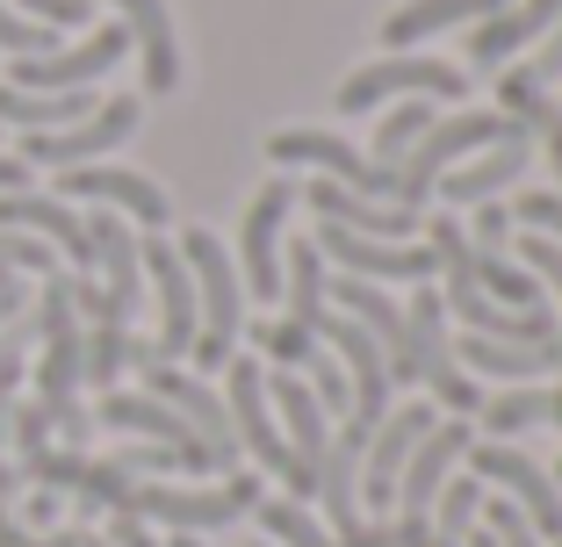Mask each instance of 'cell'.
<instances>
[{"instance_id": "obj_30", "label": "cell", "mask_w": 562, "mask_h": 547, "mask_svg": "<svg viewBox=\"0 0 562 547\" xmlns=\"http://www.w3.org/2000/svg\"><path fill=\"white\" fill-rule=\"evenodd\" d=\"M469 288H476V296H491L497 310H533V303H548L541 282H533L519 260H505V252H476V282H469Z\"/></svg>"}, {"instance_id": "obj_40", "label": "cell", "mask_w": 562, "mask_h": 547, "mask_svg": "<svg viewBox=\"0 0 562 547\" xmlns=\"http://www.w3.org/2000/svg\"><path fill=\"white\" fill-rule=\"evenodd\" d=\"M0 50H15V58H44V50H58V30H44V22L15 15V8L0 0Z\"/></svg>"}, {"instance_id": "obj_3", "label": "cell", "mask_w": 562, "mask_h": 547, "mask_svg": "<svg viewBox=\"0 0 562 547\" xmlns=\"http://www.w3.org/2000/svg\"><path fill=\"white\" fill-rule=\"evenodd\" d=\"M181 260H188V282H195V310H202V324H195V367L210 375V367H224L238 353V324H246V296H238V266H232V252L216 246L210 231H188L181 238Z\"/></svg>"}, {"instance_id": "obj_17", "label": "cell", "mask_w": 562, "mask_h": 547, "mask_svg": "<svg viewBox=\"0 0 562 547\" xmlns=\"http://www.w3.org/2000/svg\"><path fill=\"white\" fill-rule=\"evenodd\" d=\"M311 209H317V224H339V231H361V238H390V246H412V231H426L418 209L353 195V187H339V181H311Z\"/></svg>"}, {"instance_id": "obj_34", "label": "cell", "mask_w": 562, "mask_h": 547, "mask_svg": "<svg viewBox=\"0 0 562 547\" xmlns=\"http://www.w3.org/2000/svg\"><path fill=\"white\" fill-rule=\"evenodd\" d=\"M252 512H260V533H267V540H281V547H339L296 498H260Z\"/></svg>"}, {"instance_id": "obj_8", "label": "cell", "mask_w": 562, "mask_h": 547, "mask_svg": "<svg viewBox=\"0 0 562 547\" xmlns=\"http://www.w3.org/2000/svg\"><path fill=\"white\" fill-rule=\"evenodd\" d=\"M137 375H145V397H159L166 411H173V418H181V425L202 440V447L216 454V468H224V476H238V432H232L224 397H210V381L188 375V367H173V361H145Z\"/></svg>"}, {"instance_id": "obj_4", "label": "cell", "mask_w": 562, "mask_h": 547, "mask_svg": "<svg viewBox=\"0 0 562 547\" xmlns=\"http://www.w3.org/2000/svg\"><path fill=\"white\" fill-rule=\"evenodd\" d=\"M519 123L505 116V109H454V116H440L426 137H418L412 151L397 159V181H404V209H418V202L432 195V181H440L454 159H469V151H491L505 145Z\"/></svg>"}, {"instance_id": "obj_31", "label": "cell", "mask_w": 562, "mask_h": 547, "mask_svg": "<svg viewBox=\"0 0 562 547\" xmlns=\"http://www.w3.org/2000/svg\"><path fill=\"white\" fill-rule=\"evenodd\" d=\"M281 288H289V317L296 324H317L325 317V252L303 238V246H289V274H281Z\"/></svg>"}, {"instance_id": "obj_5", "label": "cell", "mask_w": 562, "mask_h": 547, "mask_svg": "<svg viewBox=\"0 0 562 547\" xmlns=\"http://www.w3.org/2000/svg\"><path fill=\"white\" fill-rule=\"evenodd\" d=\"M469 72L440 66V58H418V50H390L375 66H361L353 80H339V109L347 116H375L382 101H462Z\"/></svg>"}, {"instance_id": "obj_38", "label": "cell", "mask_w": 562, "mask_h": 547, "mask_svg": "<svg viewBox=\"0 0 562 547\" xmlns=\"http://www.w3.org/2000/svg\"><path fill=\"white\" fill-rule=\"evenodd\" d=\"M252 339H260V353L274 367H303L317 353V332H311V324H296V317H274V324H260Z\"/></svg>"}, {"instance_id": "obj_51", "label": "cell", "mask_w": 562, "mask_h": 547, "mask_svg": "<svg viewBox=\"0 0 562 547\" xmlns=\"http://www.w3.org/2000/svg\"><path fill=\"white\" fill-rule=\"evenodd\" d=\"M22 303H30V296H22V282H15V288H0V324H15Z\"/></svg>"}, {"instance_id": "obj_7", "label": "cell", "mask_w": 562, "mask_h": 547, "mask_svg": "<svg viewBox=\"0 0 562 547\" xmlns=\"http://www.w3.org/2000/svg\"><path fill=\"white\" fill-rule=\"evenodd\" d=\"M267 159H274V167H317V181H339V187H353V195L404 202L397 167H368L361 151H353L347 137H331V130H274L267 137Z\"/></svg>"}, {"instance_id": "obj_44", "label": "cell", "mask_w": 562, "mask_h": 547, "mask_svg": "<svg viewBox=\"0 0 562 547\" xmlns=\"http://www.w3.org/2000/svg\"><path fill=\"white\" fill-rule=\"evenodd\" d=\"M22 353H30V346H8V353H0V440H8V411H15V381H22ZM8 490H15V468L0 461V498H8Z\"/></svg>"}, {"instance_id": "obj_47", "label": "cell", "mask_w": 562, "mask_h": 547, "mask_svg": "<svg viewBox=\"0 0 562 547\" xmlns=\"http://www.w3.org/2000/svg\"><path fill=\"white\" fill-rule=\"evenodd\" d=\"M483 526H491L497 547H541V533L519 518V504H497V498H491V518H483Z\"/></svg>"}, {"instance_id": "obj_27", "label": "cell", "mask_w": 562, "mask_h": 547, "mask_svg": "<svg viewBox=\"0 0 562 547\" xmlns=\"http://www.w3.org/2000/svg\"><path fill=\"white\" fill-rule=\"evenodd\" d=\"M447 310L462 317L476 339H513V346L555 339V310H548V303H533V310H497V303L476 296V288H447Z\"/></svg>"}, {"instance_id": "obj_46", "label": "cell", "mask_w": 562, "mask_h": 547, "mask_svg": "<svg viewBox=\"0 0 562 547\" xmlns=\"http://www.w3.org/2000/svg\"><path fill=\"white\" fill-rule=\"evenodd\" d=\"M15 15L44 22V30H72V22H87V0H8Z\"/></svg>"}, {"instance_id": "obj_41", "label": "cell", "mask_w": 562, "mask_h": 547, "mask_svg": "<svg viewBox=\"0 0 562 547\" xmlns=\"http://www.w3.org/2000/svg\"><path fill=\"white\" fill-rule=\"evenodd\" d=\"M303 367H317V389H311L317 411H325V418H347V411H353V381H347V367L331 361V353H311Z\"/></svg>"}, {"instance_id": "obj_35", "label": "cell", "mask_w": 562, "mask_h": 547, "mask_svg": "<svg viewBox=\"0 0 562 547\" xmlns=\"http://www.w3.org/2000/svg\"><path fill=\"white\" fill-rule=\"evenodd\" d=\"M123 367H131V332H123V324H87L80 381H94V389H116Z\"/></svg>"}, {"instance_id": "obj_2", "label": "cell", "mask_w": 562, "mask_h": 547, "mask_svg": "<svg viewBox=\"0 0 562 547\" xmlns=\"http://www.w3.org/2000/svg\"><path fill=\"white\" fill-rule=\"evenodd\" d=\"M224 411H232L238 454H252L296 504L317 498V468H303L296 454H289V440H281V425H274V403H267V375H260V361H246V353L224 361Z\"/></svg>"}, {"instance_id": "obj_16", "label": "cell", "mask_w": 562, "mask_h": 547, "mask_svg": "<svg viewBox=\"0 0 562 547\" xmlns=\"http://www.w3.org/2000/svg\"><path fill=\"white\" fill-rule=\"evenodd\" d=\"M87 246H94V274H101V324H131L137 288H145V260H137L131 224L87 216Z\"/></svg>"}, {"instance_id": "obj_54", "label": "cell", "mask_w": 562, "mask_h": 547, "mask_svg": "<svg viewBox=\"0 0 562 547\" xmlns=\"http://www.w3.org/2000/svg\"><path fill=\"white\" fill-rule=\"evenodd\" d=\"M166 547H202V540H195V533H173V540H166Z\"/></svg>"}, {"instance_id": "obj_32", "label": "cell", "mask_w": 562, "mask_h": 547, "mask_svg": "<svg viewBox=\"0 0 562 547\" xmlns=\"http://www.w3.org/2000/svg\"><path fill=\"white\" fill-rule=\"evenodd\" d=\"M497 109H505L519 130H555V101H548V87L533 80V66L497 72Z\"/></svg>"}, {"instance_id": "obj_20", "label": "cell", "mask_w": 562, "mask_h": 547, "mask_svg": "<svg viewBox=\"0 0 562 547\" xmlns=\"http://www.w3.org/2000/svg\"><path fill=\"white\" fill-rule=\"evenodd\" d=\"M0 231H30L44 238V246H58L80 274H94V246H87V216H72L66 202L36 195V187H22V195H0Z\"/></svg>"}, {"instance_id": "obj_11", "label": "cell", "mask_w": 562, "mask_h": 547, "mask_svg": "<svg viewBox=\"0 0 562 547\" xmlns=\"http://www.w3.org/2000/svg\"><path fill=\"white\" fill-rule=\"evenodd\" d=\"M469 468H476V482L513 490L519 518H527L541 540H562V490L548 482L541 461H527V454H513V447H497V440H476V447H469Z\"/></svg>"}, {"instance_id": "obj_33", "label": "cell", "mask_w": 562, "mask_h": 547, "mask_svg": "<svg viewBox=\"0 0 562 547\" xmlns=\"http://www.w3.org/2000/svg\"><path fill=\"white\" fill-rule=\"evenodd\" d=\"M432 123H440V109H432V101H404V109H390V116L375 123V167H397L404 151L432 130Z\"/></svg>"}, {"instance_id": "obj_42", "label": "cell", "mask_w": 562, "mask_h": 547, "mask_svg": "<svg viewBox=\"0 0 562 547\" xmlns=\"http://www.w3.org/2000/svg\"><path fill=\"white\" fill-rule=\"evenodd\" d=\"M0 274H58V260H50L44 238H30V231H0Z\"/></svg>"}, {"instance_id": "obj_13", "label": "cell", "mask_w": 562, "mask_h": 547, "mask_svg": "<svg viewBox=\"0 0 562 547\" xmlns=\"http://www.w3.org/2000/svg\"><path fill=\"white\" fill-rule=\"evenodd\" d=\"M123 50H131V30L123 22H101L80 50H44V58H15V80L22 94H72V87H94L109 66H123Z\"/></svg>"}, {"instance_id": "obj_6", "label": "cell", "mask_w": 562, "mask_h": 547, "mask_svg": "<svg viewBox=\"0 0 562 547\" xmlns=\"http://www.w3.org/2000/svg\"><path fill=\"white\" fill-rule=\"evenodd\" d=\"M260 504V482L252 476H232L216 482V490H173V482H131V498H123V518H159L173 533H210V526H232Z\"/></svg>"}, {"instance_id": "obj_23", "label": "cell", "mask_w": 562, "mask_h": 547, "mask_svg": "<svg viewBox=\"0 0 562 547\" xmlns=\"http://www.w3.org/2000/svg\"><path fill=\"white\" fill-rule=\"evenodd\" d=\"M267 403H274V418H281V440H289V454H296L303 468L325 461V447H331V418L317 411L311 381H303L296 367H274V375H267Z\"/></svg>"}, {"instance_id": "obj_15", "label": "cell", "mask_w": 562, "mask_h": 547, "mask_svg": "<svg viewBox=\"0 0 562 547\" xmlns=\"http://www.w3.org/2000/svg\"><path fill=\"white\" fill-rule=\"evenodd\" d=\"M469 447H476V425H469V418H440L412 447V461H404V476H397V518H426L432 490L454 476V461H462Z\"/></svg>"}, {"instance_id": "obj_56", "label": "cell", "mask_w": 562, "mask_h": 547, "mask_svg": "<svg viewBox=\"0 0 562 547\" xmlns=\"http://www.w3.org/2000/svg\"><path fill=\"white\" fill-rule=\"evenodd\" d=\"M252 547H260V540H252Z\"/></svg>"}, {"instance_id": "obj_22", "label": "cell", "mask_w": 562, "mask_h": 547, "mask_svg": "<svg viewBox=\"0 0 562 547\" xmlns=\"http://www.w3.org/2000/svg\"><path fill=\"white\" fill-rule=\"evenodd\" d=\"M527 167H533V130H513L505 145L476 151L469 167H447L432 187H440V202H454V209H462V202H491L497 187H513Z\"/></svg>"}, {"instance_id": "obj_19", "label": "cell", "mask_w": 562, "mask_h": 547, "mask_svg": "<svg viewBox=\"0 0 562 547\" xmlns=\"http://www.w3.org/2000/svg\"><path fill=\"white\" fill-rule=\"evenodd\" d=\"M289 209H296V187L289 181H267L246 202V260H238V282L260 288V303L281 296V216Z\"/></svg>"}, {"instance_id": "obj_28", "label": "cell", "mask_w": 562, "mask_h": 547, "mask_svg": "<svg viewBox=\"0 0 562 547\" xmlns=\"http://www.w3.org/2000/svg\"><path fill=\"white\" fill-rule=\"evenodd\" d=\"M497 8H513V0H404L397 15L382 22V44H390V50H412V44H426V36L454 30V22L497 15Z\"/></svg>"}, {"instance_id": "obj_21", "label": "cell", "mask_w": 562, "mask_h": 547, "mask_svg": "<svg viewBox=\"0 0 562 547\" xmlns=\"http://www.w3.org/2000/svg\"><path fill=\"white\" fill-rule=\"evenodd\" d=\"M94 418H101V425H116V432H145L151 447L188 454V468H195V476H202V468H210V476H224V468H216V454L202 447V440H195V432H188L173 411H166L159 397H123V389H116V397H101V411H94Z\"/></svg>"}, {"instance_id": "obj_25", "label": "cell", "mask_w": 562, "mask_h": 547, "mask_svg": "<svg viewBox=\"0 0 562 547\" xmlns=\"http://www.w3.org/2000/svg\"><path fill=\"white\" fill-rule=\"evenodd\" d=\"M454 367H476L491 381H533V375H562V332L555 339H533V346H513V339H454Z\"/></svg>"}, {"instance_id": "obj_52", "label": "cell", "mask_w": 562, "mask_h": 547, "mask_svg": "<svg viewBox=\"0 0 562 547\" xmlns=\"http://www.w3.org/2000/svg\"><path fill=\"white\" fill-rule=\"evenodd\" d=\"M462 547H497V540H491V526H483V518H476V526H469V540H462Z\"/></svg>"}, {"instance_id": "obj_37", "label": "cell", "mask_w": 562, "mask_h": 547, "mask_svg": "<svg viewBox=\"0 0 562 547\" xmlns=\"http://www.w3.org/2000/svg\"><path fill=\"white\" fill-rule=\"evenodd\" d=\"M483 432L491 440H513L527 425H548V389H519V397H483Z\"/></svg>"}, {"instance_id": "obj_1", "label": "cell", "mask_w": 562, "mask_h": 547, "mask_svg": "<svg viewBox=\"0 0 562 547\" xmlns=\"http://www.w3.org/2000/svg\"><path fill=\"white\" fill-rule=\"evenodd\" d=\"M36 339H44V361H36V403L66 447H87V411H80V346H87V324H80V303H72V274H50L44 303H36Z\"/></svg>"}, {"instance_id": "obj_39", "label": "cell", "mask_w": 562, "mask_h": 547, "mask_svg": "<svg viewBox=\"0 0 562 547\" xmlns=\"http://www.w3.org/2000/svg\"><path fill=\"white\" fill-rule=\"evenodd\" d=\"M72 498H80L87 512H123V498H131V476H123L116 461H87L80 482H72Z\"/></svg>"}, {"instance_id": "obj_18", "label": "cell", "mask_w": 562, "mask_h": 547, "mask_svg": "<svg viewBox=\"0 0 562 547\" xmlns=\"http://www.w3.org/2000/svg\"><path fill=\"white\" fill-rule=\"evenodd\" d=\"M58 195L109 202V209L137 216L145 231H159V224H173V202H166V187H151L145 173H131V167H66V173H58Z\"/></svg>"}, {"instance_id": "obj_48", "label": "cell", "mask_w": 562, "mask_h": 547, "mask_svg": "<svg viewBox=\"0 0 562 547\" xmlns=\"http://www.w3.org/2000/svg\"><path fill=\"white\" fill-rule=\"evenodd\" d=\"M469 246L476 252H505V238H513V209H497V202H476V224H469Z\"/></svg>"}, {"instance_id": "obj_36", "label": "cell", "mask_w": 562, "mask_h": 547, "mask_svg": "<svg viewBox=\"0 0 562 547\" xmlns=\"http://www.w3.org/2000/svg\"><path fill=\"white\" fill-rule=\"evenodd\" d=\"M476 518H483V482L476 476L440 482V518H432V540H440V547H462Z\"/></svg>"}, {"instance_id": "obj_50", "label": "cell", "mask_w": 562, "mask_h": 547, "mask_svg": "<svg viewBox=\"0 0 562 547\" xmlns=\"http://www.w3.org/2000/svg\"><path fill=\"white\" fill-rule=\"evenodd\" d=\"M548 173L562 181V101H555V130H548Z\"/></svg>"}, {"instance_id": "obj_26", "label": "cell", "mask_w": 562, "mask_h": 547, "mask_svg": "<svg viewBox=\"0 0 562 547\" xmlns=\"http://www.w3.org/2000/svg\"><path fill=\"white\" fill-rule=\"evenodd\" d=\"M131 50L145 58V94H173L181 87V50H173V22H166V0H116Z\"/></svg>"}, {"instance_id": "obj_14", "label": "cell", "mask_w": 562, "mask_h": 547, "mask_svg": "<svg viewBox=\"0 0 562 547\" xmlns=\"http://www.w3.org/2000/svg\"><path fill=\"white\" fill-rule=\"evenodd\" d=\"M137 260H145V274H151V288H159V361H181L188 346H195V324H202V310H195V282H188V260L166 238H145L137 246Z\"/></svg>"}, {"instance_id": "obj_45", "label": "cell", "mask_w": 562, "mask_h": 547, "mask_svg": "<svg viewBox=\"0 0 562 547\" xmlns=\"http://www.w3.org/2000/svg\"><path fill=\"white\" fill-rule=\"evenodd\" d=\"M513 224H533L541 238H555V246H562V195H548V187L519 195V202H513Z\"/></svg>"}, {"instance_id": "obj_53", "label": "cell", "mask_w": 562, "mask_h": 547, "mask_svg": "<svg viewBox=\"0 0 562 547\" xmlns=\"http://www.w3.org/2000/svg\"><path fill=\"white\" fill-rule=\"evenodd\" d=\"M548 425H562V381L548 389Z\"/></svg>"}, {"instance_id": "obj_43", "label": "cell", "mask_w": 562, "mask_h": 547, "mask_svg": "<svg viewBox=\"0 0 562 547\" xmlns=\"http://www.w3.org/2000/svg\"><path fill=\"white\" fill-rule=\"evenodd\" d=\"M519 266H527L533 282H541V288H548V296H555V303H562V246H555V238H541V231H527V238H519Z\"/></svg>"}, {"instance_id": "obj_12", "label": "cell", "mask_w": 562, "mask_h": 547, "mask_svg": "<svg viewBox=\"0 0 562 547\" xmlns=\"http://www.w3.org/2000/svg\"><path fill=\"white\" fill-rule=\"evenodd\" d=\"M432 425H440V418H432V403H426V397H412V403H390V418L368 432V454H361V498L375 504V512H390V504H397V476H404L412 447L426 440Z\"/></svg>"}, {"instance_id": "obj_9", "label": "cell", "mask_w": 562, "mask_h": 547, "mask_svg": "<svg viewBox=\"0 0 562 547\" xmlns=\"http://www.w3.org/2000/svg\"><path fill=\"white\" fill-rule=\"evenodd\" d=\"M137 116H145V101L116 94V101H101L94 116L66 123V130H30L22 137V167H94L101 151H116L137 130Z\"/></svg>"}, {"instance_id": "obj_29", "label": "cell", "mask_w": 562, "mask_h": 547, "mask_svg": "<svg viewBox=\"0 0 562 547\" xmlns=\"http://www.w3.org/2000/svg\"><path fill=\"white\" fill-rule=\"evenodd\" d=\"M101 101L87 94V87H72V94H22V87H0V123H15V130H66V123L94 116Z\"/></svg>"}, {"instance_id": "obj_49", "label": "cell", "mask_w": 562, "mask_h": 547, "mask_svg": "<svg viewBox=\"0 0 562 547\" xmlns=\"http://www.w3.org/2000/svg\"><path fill=\"white\" fill-rule=\"evenodd\" d=\"M527 66H533V80H562V15H555V30H548V44L541 50H533V58H527Z\"/></svg>"}, {"instance_id": "obj_10", "label": "cell", "mask_w": 562, "mask_h": 547, "mask_svg": "<svg viewBox=\"0 0 562 547\" xmlns=\"http://www.w3.org/2000/svg\"><path fill=\"white\" fill-rule=\"evenodd\" d=\"M311 246L325 252V266L353 274V282H432V246H390V238H361L339 231V224H317Z\"/></svg>"}, {"instance_id": "obj_55", "label": "cell", "mask_w": 562, "mask_h": 547, "mask_svg": "<svg viewBox=\"0 0 562 547\" xmlns=\"http://www.w3.org/2000/svg\"><path fill=\"white\" fill-rule=\"evenodd\" d=\"M555 476H562V461H555Z\"/></svg>"}, {"instance_id": "obj_24", "label": "cell", "mask_w": 562, "mask_h": 547, "mask_svg": "<svg viewBox=\"0 0 562 547\" xmlns=\"http://www.w3.org/2000/svg\"><path fill=\"white\" fill-rule=\"evenodd\" d=\"M555 15H562V0H519V8H497V15H483L476 30H469V66H476V72L505 66L513 50H527L533 36L555 30Z\"/></svg>"}, {"instance_id": "obj_57", "label": "cell", "mask_w": 562, "mask_h": 547, "mask_svg": "<svg viewBox=\"0 0 562 547\" xmlns=\"http://www.w3.org/2000/svg\"><path fill=\"white\" fill-rule=\"evenodd\" d=\"M555 547H562V540H555Z\"/></svg>"}]
</instances>
